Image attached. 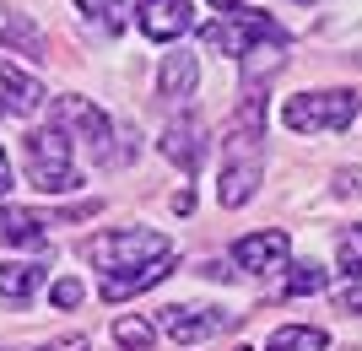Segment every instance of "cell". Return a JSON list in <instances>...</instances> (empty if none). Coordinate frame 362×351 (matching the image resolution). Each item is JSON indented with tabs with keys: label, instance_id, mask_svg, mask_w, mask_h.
I'll return each instance as SVG.
<instances>
[{
	"label": "cell",
	"instance_id": "6da1fadb",
	"mask_svg": "<svg viewBox=\"0 0 362 351\" xmlns=\"http://www.w3.org/2000/svg\"><path fill=\"white\" fill-rule=\"evenodd\" d=\"M259 136H265V97L259 92H243L238 114L227 124V162H222V184H216V200L222 206H249L259 189Z\"/></svg>",
	"mask_w": 362,
	"mask_h": 351
},
{
	"label": "cell",
	"instance_id": "7a4b0ae2",
	"mask_svg": "<svg viewBox=\"0 0 362 351\" xmlns=\"http://www.w3.org/2000/svg\"><path fill=\"white\" fill-rule=\"evenodd\" d=\"M22 173L38 195H71L81 173H76V146L60 124H44V130H28L22 136Z\"/></svg>",
	"mask_w": 362,
	"mask_h": 351
},
{
	"label": "cell",
	"instance_id": "3957f363",
	"mask_svg": "<svg viewBox=\"0 0 362 351\" xmlns=\"http://www.w3.org/2000/svg\"><path fill=\"white\" fill-rule=\"evenodd\" d=\"M362 114V92L357 87H330V92H298L281 103V124L298 136H319V130H346Z\"/></svg>",
	"mask_w": 362,
	"mask_h": 351
},
{
	"label": "cell",
	"instance_id": "277c9868",
	"mask_svg": "<svg viewBox=\"0 0 362 351\" xmlns=\"http://www.w3.org/2000/svg\"><path fill=\"white\" fill-rule=\"evenodd\" d=\"M81 254H87L98 270L124 275V270H141V265H151V260H168L173 249H168V238H157L151 227H124V232L87 238V244H81Z\"/></svg>",
	"mask_w": 362,
	"mask_h": 351
},
{
	"label": "cell",
	"instance_id": "5b68a950",
	"mask_svg": "<svg viewBox=\"0 0 362 351\" xmlns=\"http://www.w3.org/2000/svg\"><path fill=\"white\" fill-rule=\"evenodd\" d=\"M200 38H206V49L233 54V60H249V54L265 49V44H287V32L276 28L265 11H222L216 22L200 28Z\"/></svg>",
	"mask_w": 362,
	"mask_h": 351
},
{
	"label": "cell",
	"instance_id": "8992f818",
	"mask_svg": "<svg viewBox=\"0 0 362 351\" xmlns=\"http://www.w3.org/2000/svg\"><path fill=\"white\" fill-rule=\"evenodd\" d=\"M54 124H60L65 136H81L92 146V157L98 162H119V152H114V119H108L98 103H87V97H60L54 103Z\"/></svg>",
	"mask_w": 362,
	"mask_h": 351
},
{
	"label": "cell",
	"instance_id": "52a82bcc",
	"mask_svg": "<svg viewBox=\"0 0 362 351\" xmlns=\"http://www.w3.org/2000/svg\"><path fill=\"white\" fill-rule=\"evenodd\" d=\"M233 324H238V314H227V308H216V303H173V308H163V330L179 340V346H200V340L222 335Z\"/></svg>",
	"mask_w": 362,
	"mask_h": 351
},
{
	"label": "cell",
	"instance_id": "ba28073f",
	"mask_svg": "<svg viewBox=\"0 0 362 351\" xmlns=\"http://www.w3.org/2000/svg\"><path fill=\"white\" fill-rule=\"evenodd\" d=\"M287 254H292V238H287L281 227L249 232V238H238V244H233V265H238V270H249V275L281 270V265H287Z\"/></svg>",
	"mask_w": 362,
	"mask_h": 351
},
{
	"label": "cell",
	"instance_id": "9c48e42d",
	"mask_svg": "<svg viewBox=\"0 0 362 351\" xmlns=\"http://www.w3.org/2000/svg\"><path fill=\"white\" fill-rule=\"evenodd\" d=\"M136 22L151 44H173V38H184V32L195 28V6L189 0H141Z\"/></svg>",
	"mask_w": 362,
	"mask_h": 351
},
{
	"label": "cell",
	"instance_id": "30bf717a",
	"mask_svg": "<svg viewBox=\"0 0 362 351\" xmlns=\"http://www.w3.org/2000/svg\"><path fill=\"white\" fill-rule=\"evenodd\" d=\"M44 81H33L28 71H16L11 60H0V119L6 114H16V119H28V114H38L44 108Z\"/></svg>",
	"mask_w": 362,
	"mask_h": 351
},
{
	"label": "cell",
	"instance_id": "8fae6325",
	"mask_svg": "<svg viewBox=\"0 0 362 351\" xmlns=\"http://www.w3.org/2000/svg\"><path fill=\"white\" fill-rule=\"evenodd\" d=\"M157 146H163L168 162H179L184 173H195L200 157H206V130H200L195 114H184V119H173V124L163 130V141H157Z\"/></svg>",
	"mask_w": 362,
	"mask_h": 351
},
{
	"label": "cell",
	"instance_id": "7c38bea8",
	"mask_svg": "<svg viewBox=\"0 0 362 351\" xmlns=\"http://www.w3.org/2000/svg\"><path fill=\"white\" fill-rule=\"evenodd\" d=\"M335 260H341V275H346L341 303H346L351 314H362V227H341V238H335Z\"/></svg>",
	"mask_w": 362,
	"mask_h": 351
},
{
	"label": "cell",
	"instance_id": "4fadbf2b",
	"mask_svg": "<svg viewBox=\"0 0 362 351\" xmlns=\"http://www.w3.org/2000/svg\"><path fill=\"white\" fill-rule=\"evenodd\" d=\"M0 244L6 249H49L44 216L22 211V206H0Z\"/></svg>",
	"mask_w": 362,
	"mask_h": 351
},
{
	"label": "cell",
	"instance_id": "5bb4252c",
	"mask_svg": "<svg viewBox=\"0 0 362 351\" xmlns=\"http://www.w3.org/2000/svg\"><path fill=\"white\" fill-rule=\"evenodd\" d=\"M200 81V60L189 54V49H173V54H163V71H157V92H163L168 103H179V97H189Z\"/></svg>",
	"mask_w": 362,
	"mask_h": 351
},
{
	"label": "cell",
	"instance_id": "9a60e30c",
	"mask_svg": "<svg viewBox=\"0 0 362 351\" xmlns=\"http://www.w3.org/2000/svg\"><path fill=\"white\" fill-rule=\"evenodd\" d=\"M168 275H173V254H168V260L141 265V270H124V275H103V303H124V297L157 287V281H168Z\"/></svg>",
	"mask_w": 362,
	"mask_h": 351
},
{
	"label": "cell",
	"instance_id": "2e32d148",
	"mask_svg": "<svg viewBox=\"0 0 362 351\" xmlns=\"http://www.w3.org/2000/svg\"><path fill=\"white\" fill-rule=\"evenodd\" d=\"M38 281H44V265H28V260H6L0 265V297L16 303V308L38 292Z\"/></svg>",
	"mask_w": 362,
	"mask_h": 351
},
{
	"label": "cell",
	"instance_id": "e0dca14e",
	"mask_svg": "<svg viewBox=\"0 0 362 351\" xmlns=\"http://www.w3.org/2000/svg\"><path fill=\"white\" fill-rule=\"evenodd\" d=\"M0 44H16L22 54H33V60H49L44 54V32L33 28L22 11H6V6H0Z\"/></svg>",
	"mask_w": 362,
	"mask_h": 351
},
{
	"label": "cell",
	"instance_id": "ac0fdd59",
	"mask_svg": "<svg viewBox=\"0 0 362 351\" xmlns=\"http://www.w3.org/2000/svg\"><path fill=\"white\" fill-rule=\"evenodd\" d=\"M325 346H330V335L319 324H281L265 351H325Z\"/></svg>",
	"mask_w": 362,
	"mask_h": 351
},
{
	"label": "cell",
	"instance_id": "d6986e66",
	"mask_svg": "<svg viewBox=\"0 0 362 351\" xmlns=\"http://www.w3.org/2000/svg\"><path fill=\"white\" fill-rule=\"evenodd\" d=\"M76 6L87 11V22H98V32L114 38V32L124 28V6H130V0H76Z\"/></svg>",
	"mask_w": 362,
	"mask_h": 351
},
{
	"label": "cell",
	"instance_id": "ffe728a7",
	"mask_svg": "<svg viewBox=\"0 0 362 351\" xmlns=\"http://www.w3.org/2000/svg\"><path fill=\"white\" fill-rule=\"evenodd\" d=\"M114 340H119L124 351H146L151 340H157V330H151V319H136V314H124V319H114Z\"/></svg>",
	"mask_w": 362,
	"mask_h": 351
},
{
	"label": "cell",
	"instance_id": "44dd1931",
	"mask_svg": "<svg viewBox=\"0 0 362 351\" xmlns=\"http://www.w3.org/2000/svg\"><path fill=\"white\" fill-rule=\"evenodd\" d=\"M325 287H330V270H319L314 260L292 265V275H287V292H292V297H308V292H325Z\"/></svg>",
	"mask_w": 362,
	"mask_h": 351
},
{
	"label": "cell",
	"instance_id": "7402d4cb",
	"mask_svg": "<svg viewBox=\"0 0 362 351\" xmlns=\"http://www.w3.org/2000/svg\"><path fill=\"white\" fill-rule=\"evenodd\" d=\"M49 303H54V308H76V303H81V281H71V275L54 281V287H49Z\"/></svg>",
	"mask_w": 362,
	"mask_h": 351
},
{
	"label": "cell",
	"instance_id": "603a6c76",
	"mask_svg": "<svg viewBox=\"0 0 362 351\" xmlns=\"http://www.w3.org/2000/svg\"><path fill=\"white\" fill-rule=\"evenodd\" d=\"M335 189H341V195H362V173L357 168H341V173H335Z\"/></svg>",
	"mask_w": 362,
	"mask_h": 351
},
{
	"label": "cell",
	"instance_id": "cb8c5ba5",
	"mask_svg": "<svg viewBox=\"0 0 362 351\" xmlns=\"http://www.w3.org/2000/svg\"><path fill=\"white\" fill-rule=\"evenodd\" d=\"M38 351H92V340H87V335H65V340H54V346H38Z\"/></svg>",
	"mask_w": 362,
	"mask_h": 351
},
{
	"label": "cell",
	"instance_id": "d4e9b609",
	"mask_svg": "<svg viewBox=\"0 0 362 351\" xmlns=\"http://www.w3.org/2000/svg\"><path fill=\"white\" fill-rule=\"evenodd\" d=\"M173 211L189 216V211H195V195H189V189H179V195H173Z\"/></svg>",
	"mask_w": 362,
	"mask_h": 351
},
{
	"label": "cell",
	"instance_id": "484cf974",
	"mask_svg": "<svg viewBox=\"0 0 362 351\" xmlns=\"http://www.w3.org/2000/svg\"><path fill=\"white\" fill-rule=\"evenodd\" d=\"M11 189V157H6V146H0V195Z\"/></svg>",
	"mask_w": 362,
	"mask_h": 351
},
{
	"label": "cell",
	"instance_id": "4316f807",
	"mask_svg": "<svg viewBox=\"0 0 362 351\" xmlns=\"http://www.w3.org/2000/svg\"><path fill=\"white\" fill-rule=\"evenodd\" d=\"M211 6H216V11H233V6H238V0H211Z\"/></svg>",
	"mask_w": 362,
	"mask_h": 351
},
{
	"label": "cell",
	"instance_id": "83f0119b",
	"mask_svg": "<svg viewBox=\"0 0 362 351\" xmlns=\"http://www.w3.org/2000/svg\"><path fill=\"white\" fill-rule=\"evenodd\" d=\"M238 351H249V346H238Z\"/></svg>",
	"mask_w": 362,
	"mask_h": 351
}]
</instances>
